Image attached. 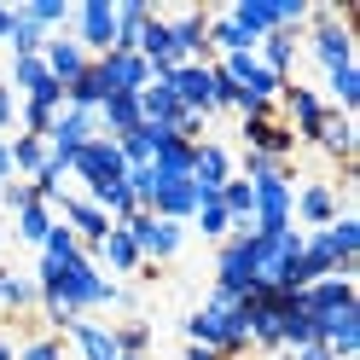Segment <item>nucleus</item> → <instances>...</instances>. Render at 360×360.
Returning <instances> with one entry per match:
<instances>
[{"instance_id":"1","label":"nucleus","mask_w":360,"mask_h":360,"mask_svg":"<svg viewBox=\"0 0 360 360\" xmlns=\"http://www.w3.org/2000/svg\"><path fill=\"white\" fill-rule=\"evenodd\" d=\"M41 297H64L76 314H87V308H117L122 285H117V279H105V267L82 250L76 262H64V267H58V279L41 290Z\"/></svg>"},{"instance_id":"2","label":"nucleus","mask_w":360,"mask_h":360,"mask_svg":"<svg viewBox=\"0 0 360 360\" xmlns=\"http://www.w3.org/2000/svg\"><path fill=\"white\" fill-rule=\"evenodd\" d=\"M297 256H302V233H297V227L256 233V238H250L256 285H262V290H302V279H297Z\"/></svg>"},{"instance_id":"3","label":"nucleus","mask_w":360,"mask_h":360,"mask_svg":"<svg viewBox=\"0 0 360 360\" xmlns=\"http://www.w3.org/2000/svg\"><path fill=\"white\" fill-rule=\"evenodd\" d=\"M186 337L198 349H215L221 360H238L244 349H250V331H244V314L238 308H221V302H204L186 320Z\"/></svg>"},{"instance_id":"4","label":"nucleus","mask_w":360,"mask_h":360,"mask_svg":"<svg viewBox=\"0 0 360 360\" xmlns=\"http://www.w3.org/2000/svg\"><path fill=\"white\" fill-rule=\"evenodd\" d=\"M117 227H128V238L140 244V262H151V267L174 262L180 244H186V227H180V221H163V215H151V210H134L128 221H117Z\"/></svg>"},{"instance_id":"5","label":"nucleus","mask_w":360,"mask_h":360,"mask_svg":"<svg viewBox=\"0 0 360 360\" xmlns=\"http://www.w3.org/2000/svg\"><path fill=\"white\" fill-rule=\"evenodd\" d=\"M70 24H76V47L87 58H105L110 47H117V0H82V6L70 12Z\"/></svg>"},{"instance_id":"6","label":"nucleus","mask_w":360,"mask_h":360,"mask_svg":"<svg viewBox=\"0 0 360 360\" xmlns=\"http://www.w3.org/2000/svg\"><path fill=\"white\" fill-rule=\"evenodd\" d=\"M308 47L314 58H320V70H343V64H354V35L337 12H308Z\"/></svg>"},{"instance_id":"7","label":"nucleus","mask_w":360,"mask_h":360,"mask_svg":"<svg viewBox=\"0 0 360 360\" xmlns=\"http://www.w3.org/2000/svg\"><path fill=\"white\" fill-rule=\"evenodd\" d=\"M70 174L82 180L87 192H99V186H117V180L128 174V163H122V151H117V140H87L76 157H70Z\"/></svg>"},{"instance_id":"8","label":"nucleus","mask_w":360,"mask_h":360,"mask_svg":"<svg viewBox=\"0 0 360 360\" xmlns=\"http://www.w3.org/2000/svg\"><path fill=\"white\" fill-rule=\"evenodd\" d=\"M337 215H343V198H337V186H326V180H314V186L290 192V227L302 221L308 233H326Z\"/></svg>"},{"instance_id":"9","label":"nucleus","mask_w":360,"mask_h":360,"mask_svg":"<svg viewBox=\"0 0 360 360\" xmlns=\"http://www.w3.org/2000/svg\"><path fill=\"white\" fill-rule=\"evenodd\" d=\"M87 140H99V117H94V110H70V105H64L53 117V128H47V151L58 157V163H70Z\"/></svg>"},{"instance_id":"10","label":"nucleus","mask_w":360,"mask_h":360,"mask_svg":"<svg viewBox=\"0 0 360 360\" xmlns=\"http://www.w3.org/2000/svg\"><path fill=\"white\" fill-rule=\"evenodd\" d=\"M163 82L174 87L180 110H204V117H215V64H174Z\"/></svg>"},{"instance_id":"11","label":"nucleus","mask_w":360,"mask_h":360,"mask_svg":"<svg viewBox=\"0 0 360 360\" xmlns=\"http://www.w3.org/2000/svg\"><path fill=\"white\" fill-rule=\"evenodd\" d=\"M297 302H302V314H314V320H331V314H343V308H360L349 274H326V279L302 285V290H297Z\"/></svg>"},{"instance_id":"12","label":"nucleus","mask_w":360,"mask_h":360,"mask_svg":"<svg viewBox=\"0 0 360 360\" xmlns=\"http://www.w3.org/2000/svg\"><path fill=\"white\" fill-rule=\"evenodd\" d=\"M169 24V41H174V53H180V64H215L210 58V12H174V18H163Z\"/></svg>"},{"instance_id":"13","label":"nucleus","mask_w":360,"mask_h":360,"mask_svg":"<svg viewBox=\"0 0 360 360\" xmlns=\"http://www.w3.org/2000/svg\"><path fill=\"white\" fill-rule=\"evenodd\" d=\"M279 105H285V117H290L285 128L297 134V140H314L320 122H326V110H331V105L314 94V87H302V82H285V87H279Z\"/></svg>"},{"instance_id":"14","label":"nucleus","mask_w":360,"mask_h":360,"mask_svg":"<svg viewBox=\"0 0 360 360\" xmlns=\"http://www.w3.org/2000/svg\"><path fill=\"white\" fill-rule=\"evenodd\" d=\"M227 180H233V151L215 146V140H198L192 146V186L204 192V198H215Z\"/></svg>"},{"instance_id":"15","label":"nucleus","mask_w":360,"mask_h":360,"mask_svg":"<svg viewBox=\"0 0 360 360\" xmlns=\"http://www.w3.org/2000/svg\"><path fill=\"white\" fill-rule=\"evenodd\" d=\"M58 210H64V227L82 238V250H99V244H105V233L117 227V221H110L99 204H87V198H58Z\"/></svg>"},{"instance_id":"16","label":"nucleus","mask_w":360,"mask_h":360,"mask_svg":"<svg viewBox=\"0 0 360 360\" xmlns=\"http://www.w3.org/2000/svg\"><path fill=\"white\" fill-rule=\"evenodd\" d=\"M198 204H204V192L192 186V174H180V180H157V198H151V215H163V221H186L198 215Z\"/></svg>"},{"instance_id":"17","label":"nucleus","mask_w":360,"mask_h":360,"mask_svg":"<svg viewBox=\"0 0 360 360\" xmlns=\"http://www.w3.org/2000/svg\"><path fill=\"white\" fill-rule=\"evenodd\" d=\"M256 233H279V227H290V180H256Z\"/></svg>"},{"instance_id":"18","label":"nucleus","mask_w":360,"mask_h":360,"mask_svg":"<svg viewBox=\"0 0 360 360\" xmlns=\"http://www.w3.org/2000/svg\"><path fill=\"white\" fill-rule=\"evenodd\" d=\"M41 64H47V76H53L58 87H70V82H76V76H82L94 58H87L70 35H47V47H41Z\"/></svg>"},{"instance_id":"19","label":"nucleus","mask_w":360,"mask_h":360,"mask_svg":"<svg viewBox=\"0 0 360 360\" xmlns=\"http://www.w3.org/2000/svg\"><path fill=\"white\" fill-rule=\"evenodd\" d=\"M99 70H105V82H110V94H140V87L151 82V64H146L140 53H105Z\"/></svg>"},{"instance_id":"20","label":"nucleus","mask_w":360,"mask_h":360,"mask_svg":"<svg viewBox=\"0 0 360 360\" xmlns=\"http://www.w3.org/2000/svg\"><path fill=\"white\" fill-rule=\"evenodd\" d=\"M297 53H302V35H297V30H274V35L256 41L262 70H274L279 82H290V64H297Z\"/></svg>"},{"instance_id":"21","label":"nucleus","mask_w":360,"mask_h":360,"mask_svg":"<svg viewBox=\"0 0 360 360\" xmlns=\"http://www.w3.org/2000/svg\"><path fill=\"white\" fill-rule=\"evenodd\" d=\"M244 146L262 151V157H279V163H285V157L297 151V134H290L285 122H274V117H256V122H244Z\"/></svg>"},{"instance_id":"22","label":"nucleus","mask_w":360,"mask_h":360,"mask_svg":"<svg viewBox=\"0 0 360 360\" xmlns=\"http://www.w3.org/2000/svg\"><path fill=\"white\" fill-rule=\"evenodd\" d=\"M174 117H180L174 87H169L163 76H151V82L140 87V122H146V128H174Z\"/></svg>"},{"instance_id":"23","label":"nucleus","mask_w":360,"mask_h":360,"mask_svg":"<svg viewBox=\"0 0 360 360\" xmlns=\"http://www.w3.org/2000/svg\"><path fill=\"white\" fill-rule=\"evenodd\" d=\"M314 146H320L326 157H337V163H354V117H343V110H326L320 134H314Z\"/></svg>"},{"instance_id":"24","label":"nucleus","mask_w":360,"mask_h":360,"mask_svg":"<svg viewBox=\"0 0 360 360\" xmlns=\"http://www.w3.org/2000/svg\"><path fill=\"white\" fill-rule=\"evenodd\" d=\"M140 128V94H110L99 105V134L105 140H122V134Z\"/></svg>"},{"instance_id":"25","label":"nucleus","mask_w":360,"mask_h":360,"mask_svg":"<svg viewBox=\"0 0 360 360\" xmlns=\"http://www.w3.org/2000/svg\"><path fill=\"white\" fill-rule=\"evenodd\" d=\"M105 99H110V82H105V70H99V58L87 64L70 87H64V105H70V110H94V117H99Z\"/></svg>"},{"instance_id":"26","label":"nucleus","mask_w":360,"mask_h":360,"mask_svg":"<svg viewBox=\"0 0 360 360\" xmlns=\"http://www.w3.org/2000/svg\"><path fill=\"white\" fill-rule=\"evenodd\" d=\"M326 244H331V256H337V274H349L354 279V256H360V221L343 210V215H337L331 221V227H326Z\"/></svg>"},{"instance_id":"27","label":"nucleus","mask_w":360,"mask_h":360,"mask_svg":"<svg viewBox=\"0 0 360 360\" xmlns=\"http://www.w3.org/2000/svg\"><path fill=\"white\" fill-rule=\"evenodd\" d=\"M227 18H233V24L250 35V41H262V35H274V30H279V0H238Z\"/></svg>"},{"instance_id":"28","label":"nucleus","mask_w":360,"mask_h":360,"mask_svg":"<svg viewBox=\"0 0 360 360\" xmlns=\"http://www.w3.org/2000/svg\"><path fill=\"white\" fill-rule=\"evenodd\" d=\"M326 274H337V256H331V244H326V233H302L297 279H302V285H314V279H326Z\"/></svg>"},{"instance_id":"29","label":"nucleus","mask_w":360,"mask_h":360,"mask_svg":"<svg viewBox=\"0 0 360 360\" xmlns=\"http://www.w3.org/2000/svg\"><path fill=\"white\" fill-rule=\"evenodd\" d=\"M94 256L110 267V274H140V244L128 238V227H110V233H105V244H99Z\"/></svg>"},{"instance_id":"30","label":"nucleus","mask_w":360,"mask_h":360,"mask_svg":"<svg viewBox=\"0 0 360 360\" xmlns=\"http://www.w3.org/2000/svg\"><path fill=\"white\" fill-rule=\"evenodd\" d=\"M233 53H256V41L244 35L227 12H210V58H233Z\"/></svg>"},{"instance_id":"31","label":"nucleus","mask_w":360,"mask_h":360,"mask_svg":"<svg viewBox=\"0 0 360 360\" xmlns=\"http://www.w3.org/2000/svg\"><path fill=\"white\" fill-rule=\"evenodd\" d=\"M70 343L82 349V360H117V337H110V326H94V320H76L70 331Z\"/></svg>"},{"instance_id":"32","label":"nucleus","mask_w":360,"mask_h":360,"mask_svg":"<svg viewBox=\"0 0 360 360\" xmlns=\"http://www.w3.org/2000/svg\"><path fill=\"white\" fill-rule=\"evenodd\" d=\"M35 302H41L35 279H24L18 267H0V308H6V314H30Z\"/></svg>"},{"instance_id":"33","label":"nucleus","mask_w":360,"mask_h":360,"mask_svg":"<svg viewBox=\"0 0 360 360\" xmlns=\"http://www.w3.org/2000/svg\"><path fill=\"white\" fill-rule=\"evenodd\" d=\"M146 18H151L146 0H117V47H110V53H134V47H140Z\"/></svg>"},{"instance_id":"34","label":"nucleus","mask_w":360,"mask_h":360,"mask_svg":"<svg viewBox=\"0 0 360 360\" xmlns=\"http://www.w3.org/2000/svg\"><path fill=\"white\" fill-rule=\"evenodd\" d=\"M6 41H12V58H41V47H47V30H41L35 18L18 6V12H12V35H6Z\"/></svg>"},{"instance_id":"35","label":"nucleus","mask_w":360,"mask_h":360,"mask_svg":"<svg viewBox=\"0 0 360 360\" xmlns=\"http://www.w3.org/2000/svg\"><path fill=\"white\" fill-rule=\"evenodd\" d=\"M6 146H12V174H18V180H35L41 163H47V140H35V134H18V140H6Z\"/></svg>"},{"instance_id":"36","label":"nucleus","mask_w":360,"mask_h":360,"mask_svg":"<svg viewBox=\"0 0 360 360\" xmlns=\"http://www.w3.org/2000/svg\"><path fill=\"white\" fill-rule=\"evenodd\" d=\"M331 110H343V117H354L360 105V64H343V70H331Z\"/></svg>"},{"instance_id":"37","label":"nucleus","mask_w":360,"mask_h":360,"mask_svg":"<svg viewBox=\"0 0 360 360\" xmlns=\"http://www.w3.org/2000/svg\"><path fill=\"white\" fill-rule=\"evenodd\" d=\"M53 221H58L53 204H30V210H18V238L41 250V244H47V233H53Z\"/></svg>"},{"instance_id":"38","label":"nucleus","mask_w":360,"mask_h":360,"mask_svg":"<svg viewBox=\"0 0 360 360\" xmlns=\"http://www.w3.org/2000/svg\"><path fill=\"white\" fill-rule=\"evenodd\" d=\"M117 151H122V163L128 169H146L151 163V151H157V128H134V134H122V140H117Z\"/></svg>"},{"instance_id":"39","label":"nucleus","mask_w":360,"mask_h":360,"mask_svg":"<svg viewBox=\"0 0 360 360\" xmlns=\"http://www.w3.org/2000/svg\"><path fill=\"white\" fill-rule=\"evenodd\" d=\"M233 174L250 180V186H256V180H290V163H279V157H262V151H244V163H238Z\"/></svg>"},{"instance_id":"40","label":"nucleus","mask_w":360,"mask_h":360,"mask_svg":"<svg viewBox=\"0 0 360 360\" xmlns=\"http://www.w3.org/2000/svg\"><path fill=\"white\" fill-rule=\"evenodd\" d=\"M198 233H204L210 244H221V238H227L233 233V221H227V210H221V198H204V204H198Z\"/></svg>"},{"instance_id":"41","label":"nucleus","mask_w":360,"mask_h":360,"mask_svg":"<svg viewBox=\"0 0 360 360\" xmlns=\"http://www.w3.org/2000/svg\"><path fill=\"white\" fill-rule=\"evenodd\" d=\"M41 256H47V262H76L82 256V238L70 233V227H64V221H53V233H47V244H41Z\"/></svg>"},{"instance_id":"42","label":"nucleus","mask_w":360,"mask_h":360,"mask_svg":"<svg viewBox=\"0 0 360 360\" xmlns=\"http://www.w3.org/2000/svg\"><path fill=\"white\" fill-rule=\"evenodd\" d=\"M110 337H117V354H146L151 349V326L146 320H128V326H117Z\"/></svg>"},{"instance_id":"43","label":"nucleus","mask_w":360,"mask_h":360,"mask_svg":"<svg viewBox=\"0 0 360 360\" xmlns=\"http://www.w3.org/2000/svg\"><path fill=\"white\" fill-rule=\"evenodd\" d=\"M24 12H30V18H35V24L47 30V35H53L58 24H70V6H64V0H30Z\"/></svg>"},{"instance_id":"44","label":"nucleus","mask_w":360,"mask_h":360,"mask_svg":"<svg viewBox=\"0 0 360 360\" xmlns=\"http://www.w3.org/2000/svg\"><path fill=\"white\" fill-rule=\"evenodd\" d=\"M41 82H47V64L41 58H12V87L18 94H35Z\"/></svg>"},{"instance_id":"45","label":"nucleus","mask_w":360,"mask_h":360,"mask_svg":"<svg viewBox=\"0 0 360 360\" xmlns=\"http://www.w3.org/2000/svg\"><path fill=\"white\" fill-rule=\"evenodd\" d=\"M41 314H47V326H53V331H70V326L82 320V314L64 302V297H41Z\"/></svg>"},{"instance_id":"46","label":"nucleus","mask_w":360,"mask_h":360,"mask_svg":"<svg viewBox=\"0 0 360 360\" xmlns=\"http://www.w3.org/2000/svg\"><path fill=\"white\" fill-rule=\"evenodd\" d=\"M0 204H6V210L18 215V210H30V204H41V198H35V186H30V180H6V186H0Z\"/></svg>"},{"instance_id":"47","label":"nucleus","mask_w":360,"mask_h":360,"mask_svg":"<svg viewBox=\"0 0 360 360\" xmlns=\"http://www.w3.org/2000/svg\"><path fill=\"white\" fill-rule=\"evenodd\" d=\"M18 360H64V343L58 337H30V343L18 349Z\"/></svg>"},{"instance_id":"48","label":"nucleus","mask_w":360,"mask_h":360,"mask_svg":"<svg viewBox=\"0 0 360 360\" xmlns=\"http://www.w3.org/2000/svg\"><path fill=\"white\" fill-rule=\"evenodd\" d=\"M6 128H18V99H12V87L0 82V140H6Z\"/></svg>"},{"instance_id":"49","label":"nucleus","mask_w":360,"mask_h":360,"mask_svg":"<svg viewBox=\"0 0 360 360\" xmlns=\"http://www.w3.org/2000/svg\"><path fill=\"white\" fill-rule=\"evenodd\" d=\"M6 180H18V174H12V146L0 140V186H6Z\"/></svg>"},{"instance_id":"50","label":"nucleus","mask_w":360,"mask_h":360,"mask_svg":"<svg viewBox=\"0 0 360 360\" xmlns=\"http://www.w3.org/2000/svg\"><path fill=\"white\" fill-rule=\"evenodd\" d=\"M186 360H221L215 349H198V343H186Z\"/></svg>"},{"instance_id":"51","label":"nucleus","mask_w":360,"mask_h":360,"mask_svg":"<svg viewBox=\"0 0 360 360\" xmlns=\"http://www.w3.org/2000/svg\"><path fill=\"white\" fill-rule=\"evenodd\" d=\"M0 360H18V343H12L6 331H0Z\"/></svg>"},{"instance_id":"52","label":"nucleus","mask_w":360,"mask_h":360,"mask_svg":"<svg viewBox=\"0 0 360 360\" xmlns=\"http://www.w3.org/2000/svg\"><path fill=\"white\" fill-rule=\"evenodd\" d=\"M12 35V6H0V41Z\"/></svg>"},{"instance_id":"53","label":"nucleus","mask_w":360,"mask_h":360,"mask_svg":"<svg viewBox=\"0 0 360 360\" xmlns=\"http://www.w3.org/2000/svg\"><path fill=\"white\" fill-rule=\"evenodd\" d=\"M117 360H146V354H117Z\"/></svg>"}]
</instances>
